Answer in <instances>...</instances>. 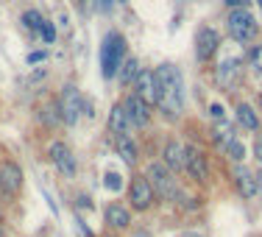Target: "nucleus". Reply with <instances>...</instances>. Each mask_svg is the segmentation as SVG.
Listing matches in <instances>:
<instances>
[{
    "instance_id": "38",
    "label": "nucleus",
    "mask_w": 262,
    "mask_h": 237,
    "mask_svg": "<svg viewBox=\"0 0 262 237\" xmlns=\"http://www.w3.org/2000/svg\"><path fill=\"white\" fill-rule=\"evenodd\" d=\"M0 237H6V234H3V229H0Z\"/></svg>"
},
{
    "instance_id": "26",
    "label": "nucleus",
    "mask_w": 262,
    "mask_h": 237,
    "mask_svg": "<svg viewBox=\"0 0 262 237\" xmlns=\"http://www.w3.org/2000/svg\"><path fill=\"white\" fill-rule=\"evenodd\" d=\"M103 184H106V190L117 192V190L123 187V179H120V173H115V170H106V176H103Z\"/></svg>"
},
{
    "instance_id": "27",
    "label": "nucleus",
    "mask_w": 262,
    "mask_h": 237,
    "mask_svg": "<svg viewBox=\"0 0 262 237\" xmlns=\"http://www.w3.org/2000/svg\"><path fill=\"white\" fill-rule=\"evenodd\" d=\"M39 34H42V39H45V45H53L56 42V28H53V23H42V28H39Z\"/></svg>"
},
{
    "instance_id": "20",
    "label": "nucleus",
    "mask_w": 262,
    "mask_h": 237,
    "mask_svg": "<svg viewBox=\"0 0 262 237\" xmlns=\"http://www.w3.org/2000/svg\"><path fill=\"white\" fill-rule=\"evenodd\" d=\"M240 64H243V59H226L223 64H217V84H223V87H229V84H234V78L240 76Z\"/></svg>"
},
{
    "instance_id": "18",
    "label": "nucleus",
    "mask_w": 262,
    "mask_h": 237,
    "mask_svg": "<svg viewBox=\"0 0 262 237\" xmlns=\"http://www.w3.org/2000/svg\"><path fill=\"white\" fill-rule=\"evenodd\" d=\"M115 151L126 165H137L140 162V145L131 134H123V137H115Z\"/></svg>"
},
{
    "instance_id": "24",
    "label": "nucleus",
    "mask_w": 262,
    "mask_h": 237,
    "mask_svg": "<svg viewBox=\"0 0 262 237\" xmlns=\"http://www.w3.org/2000/svg\"><path fill=\"white\" fill-rule=\"evenodd\" d=\"M39 120L48 123V126H59L61 117H59V106H56V101H51V103L42 106V109H39Z\"/></svg>"
},
{
    "instance_id": "11",
    "label": "nucleus",
    "mask_w": 262,
    "mask_h": 237,
    "mask_svg": "<svg viewBox=\"0 0 262 237\" xmlns=\"http://www.w3.org/2000/svg\"><path fill=\"white\" fill-rule=\"evenodd\" d=\"M134 92L142 98L145 103L157 106L159 103V81H157V70H151V67H140V73H137L134 78Z\"/></svg>"
},
{
    "instance_id": "41",
    "label": "nucleus",
    "mask_w": 262,
    "mask_h": 237,
    "mask_svg": "<svg viewBox=\"0 0 262 237\" xmlns=\"http://www.w3.org/2000/svg\"><path fill=\"white\" fill-rule=\"evenodd\" d=\"M0 215H3V212H0Z\"/></svg>"
},
{
    "instance_id": "23",
    "label": "nucleus",
    "mask_w": 262,
    "mask_h": 237,
    "mask_svg": "<svg viewBox=\"0 0 262 237\" xmlns=\"http://www.w3.org/2000/svg\"><path fill=\"white\" fill-rule=\"evenodd\" d=\"M223 154H226V157L232 159L234 165H243V159H246V142H243L240 137H234V140L229 142L226 148H223Z\"/></svg>"
},
{
    "instance_id": "7",
    "label": "nucleus",
    "mask_w": 262,
    "mask_h": 237,
    "mask_svg": "<svg viewBox=\"0 0 262 237\" xmlns=\"http://www.w3.org/2000/svg\"><path fill=\"white\" fill-rule=\"evenodd\" d=\"M126 192H128V204L134 212H148L154 207V198H157V192H154L151 182L145 179V173L142 176H131Z\"/></svg>"
},
{
    "instance_id": "6",
    "label": "nucleus",
    "mask_w": 262,
    "mask_h": 237,
    "mask_svg": "<svg viewBox=\"0 0 262 237\" xmlns=\"http://www.w3.org/2000/svg\"><path fill=\"white\" fill-rule=\"evenodd\" d=\"M120 103H123V109H126V117H128V126H131V128H140V132H142V128L151 126V120H154V106L142 101V98L137 95L134 90L126 92Z\"/></svg>"
},
{
    "instance_id": "3",
    "label": "nucleus",
    "mask_w": 262,
    "mask_h": 237,
    "mask_svg": "<svg viewBox=\"0 0 262 237\" xmlns=\"http://www.w3.org/2000/svg\"><path fill=\"white\" fill-rule=\"evenodd\" d=\"M145 179L151 182L154 187V192H157V198H165V201H173V204H179L182 201V184H179V179H176V173L170 170V167L165 165V162H148V167H145Z\"/></svg>"
},
{
    "instance_id": "40",
    "label": "nucleus",
    "mask_w": 262,
    "mask_h": 237,
    "mask_svg": "<svg viewBox=\"0 0 262 237\" xmlns=\"http://www.w3.org/2000/svg\"><path fill=\"white\" fill-rule=\"evenodd\" d=\"M106 237H117V234H106Z\"/></svg>"
},
{
    "instance_id": "37",
    "label": "nucleus",
    "mask_w": 262,
    "mask_h": 237,
    "mask_svg": "<svg viewBox=\"0 0 262 237\" xmlns=\"http://www.w3.org/2000/svg\"><path fill=\"white\" fill-rule=\"evenodd\" d=\"M117 3H128V0H117Z\"/></svg>"
},
{
    "instance_id": "28",
    "label": "nucleus",
    "mask_w": 262,
    "mask_h": 237,
    "mask_svg": "<svg viewBox=\"0 0 262 237\" xmlns=\"http://www.w3.org/2000/svg\"><path fill=\"white\" fill-rule=\"evenodd\" d=\"M76 207H78V209L92 212V209H95V204H92V198L86 196V192H78V196H76Z\"/></svg>"
},
{
    "instance_id": "19",
    "label": "nucleus",
    "mask_w": 262,
    "mask_h": 237,
    "mask_svg": "<svg viewBox=\"0 0 262 237\" xmlns=\"http://www.w3.org/2000/svg\"><path fill=\"white\" fill-rule=\"evenodd\" d=\"M234 137H237L234 134V126H232V123H226V120L215 123V126L209 128V140H212V145H215L217 151H223V148H226Z\"/></svg>"
},
{
    "instance_id": "14",
    "label": "nucleus",
    "mask_w": 262,
    "mask_h": 237,
    "mask_svg": "<svg viewBox=\"0 0 262 237\" xmlns=\"http://www.w3.org/2000/svg\"><path fill=\"white\" fill-rule=\"evenodd\" d=\"M103 221H106V229L123 232V229L131 226V209L120 201H112V204H106V209H103Z\"/></svg>"
},
{
    "instance_id": "34",
    "label": "nucleus",
    "mask_w": 262,
    "mask_h": 237,
    "mask_svg": "<svg viewBox=\"0 0 262 237\" xmlns=\"http://www.w3.org/2000/svg\"><path fill=\"white\" fill-rule=\"evenodd\" d=\"M257 187H259V192H262V165H259V170H257Z\"/></svg>"
},
{
    "instance_id": "39",
    "label": "nucleus",
    "mask_w": 262,
    "mask_h": 237,
    "mask_svg": "<svg viewBox=\"0 0 262 237\" xmlns=\"http://www.w3.org/2000/svg\"><path fill=\"white\" fill-rule=\"evenodd\" d=\"M257 3H259V9H262V0H257Z\"/></svg>"
},
{
    "instance_id": "25",
    "label": "nucleus",
    "mask_w": 262,
    "mask_h": 237,
    "mask_svg": "<svg viewBox=\"0 0 262 237\" xmlns=\"http://www.w3.org/2000/svg\"><path fill=\"white\" fill-rule=\"evenodd\" d=\"M246 61H248V67H251L257 76H262V45L251 48V51H248V56H246Z\"/></svg>"
},
{
    "instance_id": "2",
    "label": "nucleus",
    "mask_w": 262,
    "mask_h": 237,
    "mask_svg": "<svg viewBox=\"0 0 262 237\" xmlns=\"http://www.w3.org/2000/svg\"><path fill=\"white\" fill-rule=\"evenodd\" d=\"M128 59V45H126V36L120 31H106L103 34V42H101V76L106 81L117 78L123 61Z\"/></svg>"
},
{
    "instance_id": "10",
    "label": "nucleus",
    "mask_w": 262,
    "mask_h": 237,
    "mask_svg": "<svg viewBox=\"0 0 262 237\" xmlns=\"http://www.w3.org/2000/svg\"><path fill=\"white\" fill-rule=\"evenodd\" d=\"M184 173L190 176V182H195V184H209L212 170H209V162H207V157H204V151L198 145H187Z\"/></svg>"
},
{
    "instance_id": "4",
    "label": "nucleus",
    "mask_w": 262,
    "mask_h": 237,
    "mask_svg": "<svg viewBox=\"0 0 262 237\" xmlns=\"http://www.w3.org/2000/svg\"><path fill=\"white\" fill-rule=\"evenodd\" d=\"M226 34L237 45H248V42H254L259 36V23L246 6H237V9H229L226 14Z\"/></svg>"
},
{
    "instance_id": "8",
    "label": "nucleus",
    "mask_w": 262,
    "mask_h": 237,
    "mask_svg": "<svg viewBox=\"0 0 262 237\" xmlns=\"http://www.w3.org/2000/svg\"><path fill=\"white\" fill-rule=\"evenodd\" d=\"M48 159H51V165H53L64 179H73V176H76V157H73L70 145H67L64 140H53L51 145H48Z\"/></svg>"
},
{
    "instance_id": "36",
    "label": "nucleus",
    "mask_w": 262,
    "mask_h": 237,
    "mask_svg": "<svg viewBox=\"0 0 262 237\" xmlns=\"http://www.w3.org/2000/svg\"><path fill=\"white\" fill-rule=\"evenodd\" d=\"M257 103H259V112H262V92H259V98H257Z\"/></svg>"
},
{
    "instance_id": "31",
    "label": "nucleus",
    "mask_w": 262,
    "mask_h": 237,
    "mask_svg": "<svg viewBox=\"0 0 262 237\" xmlns=\"http://www.w3.org/2000/svg\"><path fill=\"white\" fill-rule=\"evenodd\" d=\"M48 59V53L45 51H34V53H28V64H39V61H45Z\"/></svg>"
},
{
    "instance_id": "32",
    "label": "nucleus",
    "mask_w": 262,
    "mask_h": 237,
    "mask_svg": "<svg viewBox=\"0 0 262 237\" xmlns=\"http://www.w3.org/2000/svg\"><path fill=\"white\" fill-rule=\"evenodd\" d=\"M254 157L262 165V134H257V140H254Z\"/></svg>"
},
{
    "instance_id": "33",
    "label": "nucleus",
    "mask_w": 262,
    "mask_h": 237,
    "mask_svg": "<svg viewBox=\"0 0 262 237\" xmlns=\"http://www.w3.org/2000/svg\"><path fill=\"white\" fill-rule=\"evenodd\" d=\"M223 3H226L229 9H237V6H246L248 9V0H223Z\"/></svg>"
},
{
    "instance_id": "16",
    "label": "nucleus",
    "mask_w": 262,
    "mask_h": 237,
    "mask_svg": "<svg viewBox=\"0 0 262 237\" xmlns=\"http://www.w3.org/2000/svg\"><path fill=\"white\" fill-rule=\"evenodd\" d=\"M234 120H237V126H240L243 132H251V134L259 132V126H262V123H259V112L254 109L251 103H246V101H240L234 106Z\"/></svg>"
},
{
    "instance_id": "29",
    "label": "nucleus",
    "mask_w": 262,
    "mask_h": 237,
    "mask_svg": "<svg viewBox=\"0 0 262 237\" xmlns=\"http://www.w3.org/2000/svg\"><path fill=\"white\" fill-rule=\"evenodd\" d=\"M209 115H212V120H215V123L226 120V109H223V103H212L209 106Z\"/></svg>"
},
{
    "instance_id": "35",
    "label": "nucleus",
    "mask_w": 262,
    "mask_h": 237,
    "mask_svg": "<svg viewBox=\"0 0 262 237\" xmlns=\"http://www.w3.org/2000/svg\"><path fill=\"white\" fill-rule=\"evenodd\" d=\"M182 237H204V234H198V232H192V234H182Z\"/></svg>"
},
{
    "instance_id": "12",
    "label": "nucleus",
    "mask_w": 262,
    "mask_h": 237,
    "mask_svg": "<svg viewBox=\"0 0 262 237\" xmlns=\"http://www.w3.org/2000/svg\"><path fill=\"white\" fill-rule=\"evenodd\" d=\"M23 190V167L17 162H0V192L6 198H17Z\"/></svg>"
},
{
    "instance_id": "17",
    "label": "nucleus",
    "mask_w": 262,
    "mask_h": 237,
    "mask_svg": "<svg viewBox=\"0 0 262 237\" xmlns=\"http://www.w3.org/2000/svg\"><path fill=\"white\" fill-rule=\"evenodd\" d=\"M106 132H109L112 137H123V134H128V132H131L123 103H112V109H109V120H106Z\"/></svg>"
},
{
    "instance_id": "30",
    "label": "nucleus",
    "mask_w": 262,
    "mask_h": 237,
    "mask_svg": "<svg viewBox=\"0 0 262 237\" xmlns=\"http://www.w3.org/2000/svg\"><path fill=\"white\" fill-rule=\"evenodd\" d=\"M76 229H78V232H81V237H95V234H92V229L90 226H86V223L84 221H81V218L76 215Z\"/></svg>"
},
{
    "instance_id": "21",
    "label": "nucleus",
    "mask_w": 262,
    "mask_h": 237,
    "mask_svg": "<svg viewBox=\"0 0 262 237\" xmlns=\"http://www.w3.org/2000/svg\"><path fill=\"white\" fill-rule=\"evenodd\" d=\"M137 73H140V61H137L134 56H128V59L123 61L120 73H117V81H120V87H131V84H134Z\"/></svg>"
},
{
    "instance_id": "13",
    "label": "nucleus",
    "mask_w": 262,
    "mask_h": 237,
    "mask_svg": "<svg viewBox=\"0 0 262 237\" xmlns=\"http://www.w3.org/2000/svg\"><path fill=\"white\" fill-rule=\"evenodd\" d=\"M162 162H165V165L170 167L176 176H179V173H184V165H187V142L170 137V140L165 142V148H162Z\"/></svg>"
},
{
    "instance_id": "9",
    "label": "nucleus",
    "mask_w": 262,
    "mask_h": 237,
    "mask_svg": "<svg viewBox=\"0 0 262 237\" xmlns=\"http://www.w3.org/2000/svg\"><path fill=\"white\" fill-rule=\"evenodd\" d=\"M217 51H221V34L212 26H201L195 31V59L207 64L217 56Z\"/></svg>"
},
{
    "instance_id": "5",
    "label": "nucleus",
    "mask_w": 262,
    "mask_h": 237,
    "mask_svg": "<svg viewBox=\"0 0 262 237\" xmlns=\"http://www.w3.org/2000/svg\"><path fill=\"white\" fill-rule=\"evenodd\" d=\"M56 106H59V117L64 126H76V123L84 117V95L73 81L61 84L59 98H56Z\"/></svg>"
},
{
    "instance_id": "1",
    "label": "nucleus",
    "mask_w": 262,
    "mask_h": 237,
    "mask_svg": "<svg viewBox=\"0 0 262 237\" xmlns=\"http://www.w3.org/2000/svg\"><path fill=\"white\" fill-rule=\"evenodd\" d=\"M157 81H159V103L157 109L167 120H176L179 115L184 112V81L182 73L176 70L173 64H159L157 67Z\"/></svg>"
},
{
    "instance_id": "22",
    "label": "nucleus",
    "mask_w": 262,
    "mask_h": 237,
    "mask_svg": "<svg viewBox=\"0 0 262 237\" xmlns=\"http://www.w3.org/2000/svg\"><path fill=\"white\" fill-rule=\"evenodd\" d=\"M20 23H23V28H26V31H31V34H39L45 17H42V11H36V9H26V11H23V17H20Z\"/></svg>"
},
{
    "instance_id": "15",
    "label": "nucleus",
    "mask_w": 262,
    "mask_h": 237,
    "mask_svg": "<svg viewBox=\"0 0 262 237\" xmlns=\"http://www.w3.org/2000/svg\"><path fill=\"white\" fill-rule=\"evenodd\" d=\"M234 187H237V192H240L246 201H251V198H257V192H259V187H257V173L254 170H248L246 165H234Z\"/></svg>"
}]
</instances>
